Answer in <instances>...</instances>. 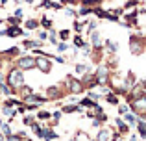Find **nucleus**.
I'll use <instances>...</instances> for the list:
<instances>
[{
	"label": "nucleus",
	"instance_id": "1",
	"mask_svg": "<svg viewBox=\"0 0 146 141\" xmlns=\"http://www.w3.org/2000/svg\"><path fill=\"white\" fill-rule=\"evenodd\" d=\"M7 86L13 89H21L24 86V72L21 69H11L7 72Z\"/></svg>",
	"mask_w": 146,
	"mask_h": 141
},
{
	"label": "nucleus",
	"instance_id": "2",
	"mask_svg": "<svg viewBox=\"0 0 146 141\" xmlns=\"http://www.w3.org/2000/svg\"><path fill=\"white\" fill-rule=\"evenodd\" d=\"M129 108H131V112L135 113V115H139L141 119H144V115H146V95H141V97L129 100Z\"/></svg>",
	"mask_w": 146,
	"mask_h": 141
},
{
	"label": "nucleus",
	"instance_id": "3",
	"mask_svg": "<svg viewBox=\"0 0 146 141\" xmlns=\"http://www.w3.org/2000/svg\"><path fill=\"white\" fill-rule=\"evenodd\" d=\"M146 48V43H144V37L143 35H131L129 37V52L133 56H141Z\"/></svg>",
	"mask_w": 146,
	"mask_h": 141
},
{
	"label": "nucleus",
	"instance_id": "4",
	"mask_svg": "<svg viewBox=\"0 0 146 141\" xmlns=\"http://www.w3.org/2000/svg\"><path fill=\"white\" fill-rule=\"evenodd\" d=\"M65 82H67V87H68V91H70L72 95H80V93H83V84L80 82V80H76V78H72L70 74L65 78Z\"/></svg>",
	"mask_w": 146,
	"mask_h": 141
},
{
	"label": "nucleus",
	"instance_id": "5",
	"mask_svg": "<svg viewBox=\"0 0 146 141\" xmlns=\"http://www.w3.org/2000/svg\"><path fill=\"white\" fill-rule=\"evenodd\" d=\"M17 69H21V71L35 69V58L33 56H21L17 59Z\"/></svg>",
	"mask_w": 146,
	"mask_h": 141
},
{
	"label": "nucleus",
	"instance_id": "6",
	"mask_svg": "<svg viewBox=\"0 0 146 141\" xmlns=\"http://www.w3.org/2000/svg\"><path fill=\"white\" fill-rule=\"evenodd\" d=\"M94 78H96V84L98 86H106L107 82H109V71H107L106 65H100L96 72H94Z\"/></svg>",
	"mask_w": 146,
	"mask_h": 141
},
{
	"label": "nucleus",
	"instance_id": "7",
	"mask_svg": "<svg viewBox=\"0 0 146 141\" xmlns=\"http://www.w3.org/2000/svg\"><path fill=\"white\" fill-rule=\"evenodd\" d=\"M44 102H46V98H44L43 95L32 93V95H28V97L24 98V102H22V104H24V106H32V108H37V106L44 104Z\"/></svg>",
	"mask_w": 146,
	"mask_h": 141
},
{
	"label": "nucleus",
	"instance_id": "8",
	"mask_svg": "<svg viewBox=\"0 0 146 141\" xmlns=\"http://www.w3.org/2000/svg\"><path fill=\"white\" fill-rule=\"evenodd\" d=\"M35 67L43 74H50V71H52V59L50 58H35Z\"/></svg>",
	"mask_w": 146,
	"mask_h": 141
},
{
	"label": "nucleus",
	"instance_id": "9",
	"mask_svg": "<svg viewBox=\"0 0 146 141\" xmlns=\"http://www.w3.org/2000/svg\"><path fill=\"white\" fill-rule=\"evenodd\" d=\"M61 97V89L57 86H48L46 87V95H44V98L46 100H56V98Z\"/></svg>",
	"mask_w": 146,
	"mask_h": 141
},
{
	"label": "nucleus",
	"instance_id": "10",
	"mask_svg": "<svg viewBox=\"0 0 146 141\" xmlns=\"http://www.w3.org/2000/svg\"><path fill=\"white\" fill-rule=\"evenodd\" d=\"M85 112H87V117H96V119H98V117L100 115H102V106H100L98 104V102H94V104L93 106H89V108H85Z\"/></svg>",
	"mask_w": 146,
	"mask_h": 141
},
{
	"label": "nucleus",
	"instance_id": "11",
	"mask_svg": "<svg viewBox=\"0 0 146 141\" xmlns=\"http://www.w3.org/2000/svg\"><path fill=\"white\" fill-rule=\"evenodd\" d=\"M91 41H93V48L94 50H100V48H102V37H100V33L96 32V30H94V32H91Z\"/></svg>",
	"mask_w": 146,
	"mask_h": 141
},
{
	"label": "nucleus",
	"instance_id": "12",
	"mask_svg": "<svg viewBox=\"0 0 146 141\" xmlns=\"http://www.w3.org/2000/svg\"><path fill=\"white\" fill-rule=\"evenodd\" d=\"M124 123L128 124V126H135V124H137V115L133 112L124 113Z\"/></svg>",
	"mask_w": 146,
	"mask_h": 141
},
{
	"label": "nucleus",
	"instance_id": "13",
	"mask_svg": "<svg viewBox=\"0 0 146 141\" xmlns=\"http://www.w3.org/2000/svg\"><path fill=\"white\" fill-rule=\"evenodd\" d=\"M6 35H9V37L22 35V28H19V26H9V28H6Z\"/></svg>",
	"mask_w": 146,
	"mask_h": 141
},
{
	"label": "nucleus",
	"instance_id": "14",
	"mask_svg": "<svg viewBox=\"0 0 146 141\" xmlns=\"http://www.w3.org/2000/svg\"><path fill=\"white\" fill-rule=\"evenodd\" d=\"M41 45H43V43H41V41H33V39H26V41H24V43H22V47H24V48H28V50H30V48H41Z\"/></svg>",
	"mask_w": 146,
	"mask_h": 141
},
{
	"label": "nucleus",
	"instance_id": "15",
	"mask_svg": "<svg viewBox=\"0 0 146 141\" xmlns=\"http://www.w3.org/2000/svg\"><path fill=\"white\" fill-rule=\"evenodd\" d=\"M137 128H139L141 138L146 139V121H144V119H137Z\"/></svg>",
	"mask_w": 146,
	"mask_h": 141
},
{
	"label": "nucleus",
	"instance_id": "16",
	"mask_svg": "<svg viewBox=\"0 0 146 141\" xmlns=\"http://www.w3.org/2000/svg\"><path fill=\"white\" fill-rule=\"evenodd\" d=\"M109 134H111V132L107 130V128H102V130H98L96 141H109Z\"/></svg>",
	"mask_w": 146,
	"mask_h": 141
},
{
	"label": "nucleus",
	"instance_id": "17",
	"mask_svg": "<svg viewBox=\"0 0 146 141\" xmlns=\"http://www.w3.org/2000/svg\"><path fill=\"white\" fill-rule=\"evenodd\" d=\"M115 123H117V126H118V132H120V134H128V132H129V126H128V124H126L122 119H117Z\"/></svg>",
	"mask_w": 146,
	"mask_h": 141
},
{
	"label": "nucleus",
	"instance_id": "18",
	"mask_svg": "<svg viewBox=\"0 0 146 141\" xmlns=\"http://www.w3.org/2000/svg\"><path fill=\"white\" fill-rule=\"evenodd\" d=\"M56 138H57V134H56V132H52L50 128H43V139L52 141V139H56Z\"/></svg>",
	"mask_w": 146,
	"mask_h": 141
},
{
	"label": "nucleus",
	"instance_id": "19",
	"mask_svg": "<svg viewBox=\"0 0 146 141\" xmlns=\"http://www.w3.org/2000/svg\"><path fill=\"white\" fill-rule=\"evenodd\" d=\"M2 112H4V115H6V117H9V119H13V117L17 115V110H15V108H9V106H4V108H2Z\"/></svg>",
	"mask_w": 146,
	"mask_h": 141
},
{
	"label": "nucleus",
	"instance_id": "20",
	"mask_svg": "<svg viewBox=\"0 0 146 141\" xmlns=\"http://www.w3.org/2000/svg\"><path fill=\"white\" fill-rule=\"evenodd\" d=\"M24 26H26L28 30H35L37 26H39V21H35V19H28V21L24 22Z\"/></svg>",
	"mask_w": 146,
	"mask_h": 141
},
{
	"label": "nucleus",
	"instance_id": "21",
	"mask_svg": "<svg viewBox=\"0 0 146 141\" xmlns=\"http://www.w3.org/2000/svg\"><path fill=\"white\" fill-rule=\"evenodd\" d=\"M22 102L19 100V98H7L6 102H4V106H9V108H15V106H21Z\"/></svg>",
	"mask_w": 146,
	"mask_h": 141
},
{
	"label": "nucleus",
	"instance_id": "22",
	"mask_svg": "<svg viewBox=\"0 0 146 141\" xmlns=\"http://www.w3.org/2000/svg\"><path fill=\"white\" fill-rule=\"evenodd\" d=\"M0 128H2V134L6 136V138H7V136H11V126H9V124H6L4 121H0Z\"/></svg>",
	"mask_w": 146,
	"mask_h": 141
},
{
	"label": "nucleus",
	"instance_id": "23",
	"mask_svg": "<svg viewBox=\"0 0 146 141\" xmlns=\"http://www.w3.org/2000/svg\"><path fill=\"white\" fill-rule=\"evenodd\" d=\"M106 48L109 52H117L118 50V43H115V41H106Z\"/></svg>",
	"mask_w": 146,
	"mask_h": 141
},
{
	"label": "nucleus",
	"instance_id": "24",
	"mask_svg": "<svg viewBox=\"0 0 146 141\" xmlns=\"http://www.w3.org/2000/svg\"><path fill=\"white\" fill-rule=\"evenodd\" d=\"M50 117H52V115H50V112H46V110H41V112L37 113V119H39V121H48Z\"/></svg>",
	"mask_w": 146,
	"mask_h": 141
},
{
	"label": "nucleus",
	"instance_id": "25",
	"mask_svg": "<svg viewBox=\"0 0 146 141\" xmlns=\"http://www.w3.org/2000/svg\"><path fill=\"white\" fill-rule=\"evenodd\" d=\"M32 130H33V134H35L37 138H41V139H43V128H41L37 123H33V124H32Z\"/></svg>",
	"mask_w": 146,
	"mask_h": 141
},
{
	"label": "nucleus",
	"instance_id": "26",
	"mask_svg": "<svg viewBox=\"0 0 146 141\" xmlns=\"http://www.w3.org/2000/svg\"><path fill=\"white\" fill-rule=\"evenodd\" d=\"M106 100L109 102V104H118V97L115 93H107L106 95Z\"/></svg>",
	"mask_w": 146,
	"mask_h": 141
},
{
	"label": "nucleus",
	"instance_id": "27",
	"mask_svg": "<svg viewBox=\"0 0 146 141\" xmlns=\"http://www.w3.org/2000/svg\"><path fill=\"white\" fill-rule=\"evenodd\" d=\"M93 104H94V100H91L89 97H85V98L80 100V106H82V108H89V106H93Z\"/></svg>",
	"mask_w": 146,
	"mask_h": 141
},
{
	"label": "nucleus",
	"instance_id": "28",
	"mask_svg": "<svg viewBox=\"0 0 146 141\" xmlns=\"http://www.w3.org/2000/svg\"><path fill=\"white\" fill-rule=\"evenodd\" d=\"M76 72H80V74H85V72H89V67H87L85 63H78V65H76Z\"/></svg>",
	"mask_w": 146,
	"mask_h": 141
},
{
	"label": "nucleus",
	"instance_id": "29",
	"mask_svg": "<svg viewBox=\"0 0 146 141\" xmlns=\"http://www.w3.org/2000/svg\"><path fill=\"white\" fill-rule=\"evenodd\" d=\"M2 54L4 56H17L19 54V47H11V48H7V50H4Z\"/></svg>",
	"mask_w": 146,
	"mask_h": 141
},
{
	"label": "nucleus",
	"instance_id": "30",
	"mask_svg": "<svg viewBox=\"0 0 146 141\" xmlns=\"http://www.w3.org/2000/svg\"><path fill=\"white\" fill-rule=\"evenodd\" d=\"M19 91L22 93V97H24V98L28 97V95H32V93H33V89H32V87H26V86H22V87H21Z\"/></svg>",
	"mask_w": 146,
	"mask_h": 141
},
{
	"label": "nucleus",
	"instance_id": "31",
	"mask_svg": "<svg viewBox=\"0 0 146 141\" xmlns=\"http://www.w3.org/2000/svg\"><path fill=\"white\" fill-rule=\"evenodd\" d=\"M72 43H74V47H76V48H82V47H83V43H85V41H83V39H82V37H80V35H76V37H74V41H72Z\"/></svg>",
	"mask_w": 146,
	"mask_h": 141
},
{
	"label": "nucleus",
	"instance_id": "32",
	"mask_svg": "<svg viewBox=\"0 0 146 141\" xmlns=\"http://www.w3.org/2000/svg\"><path fill=\"white\" fill-rule=\"evenodd\" d=\"M0 91H2L4 95H11V93H13V89H11L7 84H2V86H0Z\"/></svg>",
	"mask_w": 146,
	"mask_h": 141
},
{
	"label": "nucleus",
	"instance_id": "33",
	"mask_svg": "<svg viewBox=\"0 0 146 141\" xmlns=\"http://www.w3.org/2000/svg\"><path fill=\"white\" fill-rule=\"evenodd\" d=\"M80 15H83V17H85V15H89V13H93V9H91V7H87V6H82L80 7V11H78Z\"/></svg>",
	"mask_w": 146,
	"mask_h": 141
},
{
	"label": "nucleus",
	"instance_id": "34",
	"mask_svg": "<svg viewBox=\"0 0 146 141\" xmlns=\"http://www.w3.org/2000/svg\"><path fill=\"white\" fill-rule=\"evenodd\" d=\"M68 35H70V30H61V32H59V37H61L63 41H67Z\"/></svg>",
	"mask_w": 146,
	"mask_h": 141
},
{
	"label": "nucleus",
	"instance_id": "35",
	"mask_svg": "<svg viewBox=\"0 0 146 141\" xmlns=\"http://www.w3.org/2000/svg\"><path fill=\"white\" fill-rule=\"evenodd\" d=\"M22 123H24V124H26V126H32V124H33V123H35V121H33V117H30V115H26V117H24V119H22Z\"/></svg>",
	"mask_w": 146,
	"mask_h": 141
},
{
	"label": "nucleus",
	"instance_id": "36",
	"mask_svg": "<svg viewBox=\"0 0 146 141\" xmlns=\"http://www.w3.org/2000/svg\"><path fill=\"white\" fill-rule=\"evenodd\" d=\"M19 21H21V19H17V17H7V24L9 26H17Z\"/></svg>",
	"mask_w": 146,
	"mask_h": 141
},
{
	"label": "nucleus",
	"instance_id": "37",
	"mask_svg": "<svg viewBox=\"0 0 146 141\" xmlns=\"http://www.w3.org/2000/svg\"><path fill=\"white\" fill-rule=\"evenodd\" d=\"M56 47H57V50H59V52H65V50L68 48V45L65 43V41H61V43H57V45H56Z\"/></svg>",
	"mask_w": 146,
	"mask_h": 141
},
{
	"label": "nucleus",
	"instance_id": "38",
	"mask_svg": "<svg viewBox=\"0 0 146 141\" xmlns=\"http://www.w3.org/2000/svg\"><path fill=\"white\" fill-rule=\"evenodd\" d=\"M96 4H100V0H83V6H87V7L96 6Z\"/></svg>",
	"mask_w": 146,
	"mask_h": 141
},
{
	"label": "nucleus",
	"instance_id": "39",
	"mask_svg": "<svg viewBox=\"0 0 146 141\" xmlns=\"http://www.w3.org/2000/svg\"><path fill=\"white\" fill-rule=\"evenodd\" d=\"M50 43H52V45H57V39H56V30H50Z\"/></svg>",
	"mask_w": 146,
	"mask_h": 141
},
{
	"label": "nucleus",
	"instance_id": "40",
	"mask_svg": "<svg viewBox=\"0 0 146 141\" xmlns=\"http://www.w3.org/2000/svg\"><path fill=\"white\" fill-rule=\"evenodd\" d=\"M74 30H76L78 33H82V32H83V24H82V22H78V21H76V22H74Z\"/></svg>",
	"mask_w": 146,
	"mask_h": 141
},
{
	"label": "nucleus",
	"instance_id": "41",
	"mask_svg": "<svg viewBox=\"0 0 146 141\" xmlns=\"http://www.w3.org/2000/svg\"><path fill=\"white\" fill-rule=\"evenodd\" d=\"M6 141H22V138H19L17 134H11V136H7Z\"/></svg>",
	"mask_w": 146,
	"mask_h": 141
},
{
	"label": "nucleus",
	"instance_id": "42",
	"mask_svg": "<svg viewBox=\"0 0 146 141\" xmlns=\"http://www.w3.org/2000/svg\"><path fill=\"white\" fill-rule=\"evenodd\" d=\"M52 117H54V123H57V121L61 119V110H57V112H54V113H52Z\"/></svg>",
	"mask_w": 146,
	"mask_h": 141
},
{
	"label": "nucleus",
	"instance_id": "43",
	"mask_svg": "<svg viewBox=\"0 0 146 141\" xmlns=\"http://www.w3.org/2000/svg\"><path fill=\"white\" fill-rule=\"evenodd\" d=\"M118 113H128V106L120 104V106H118Z\"/></svg>",
	"mask_w": 146,
	"mask_h": 141
},
{
	"label": "nucleus",
	"instance_id": "44",
	"mask_svg": "<svg viewBox=\"0 0 146 141\" xmlns=\"http://www.w3.org/2000/svg\"><path fill=\"white\" fill-rule=\"evenodd\" d=\"M41 24H43L44 28H50V26H52V21H48V19H43V21H41Z\"/></svg>",
	"mask_w": 146,
	"mask_h": 141
},
{
	"label": "nucleus",
	"instance_id": "45",
	"mask_svg": "<svg viewBox=\"0 0 146 141\" xmlns=\"http://www.w3.org/2000/svg\"><path fill=\"white\" fill-rule=\"evenodd\" d=\"M54 61H57V63H65V58H61V56H54Z\"/></svg>",
	"mask_w": 146,
	"mask_h": 141
},
{
	"label": "nucleus",
	"instance_id": "46",
	"mask_svg": "<svg viewBox=\"0 0 146 141\" xmlns=\"http://www.w3.org/2000/svg\"><path fill=\"white\" fill-rule=\"evenodd\" d=\"M94 28H96V22L91 21V22H89V28H87V30H89V32H94Z\"/></svg>",
	"mask_w": 146,
	"mask_h": 141
},
{
	"label": "nucleus",
	"instance_id": "47",
	"mask_svg": "<svg viewBox=\"0 0 146 141\" xmlns=\"http://www.w3.org/2000/svg\"><path fill=\"white\" fill-rule=\"evenodd\" d=\"M46 32H39V41H44V39H46Z\"/></svg>",
	"mask_w": 146,
	"mask_h": 141
},
{
	"label": "nucleus",
	"instance_id": "48",
	"mask_svg": "<svg viewBox=\"0 0 146 141\" xmlns=\"http://www.w3.org/2000/svg\"><path fill=\"white\" fill-rule=\"evenodd\" d=\"M93 126H96V128L100 126V119H94V121H93Z\"/></svg>",
	"mask_w": 146,
	"mask_h": 141
},
{
	"label": "nucleus",
	"instance_id": "49",
	"mask_svg": "<svg viewBox=\"0 0 146 141\" xmlns=\"http://www.w3.org/2000/svg\"><path fill=\"white\" fill-rule=\"evenodd\" d=\"M0 141H6V136L4 134H0Z\"/></svg>",
	"mask_w": 146,
	"mask_h": 141
},
{
	"label": "nucleus",
	"instance_id": "50",
	"mask_svg": "<svg viewBox=\"0 0 146 141\" xmlns=\"http://www.w3.org/2000/svg\"><path fill=\"white\" fill-rule=\"evenodd\" d=\"M24 2H28V4H32V2H33V0H24Z\"/></svg>",
	"mask_w": 146,
	"mask_h": 141
},
{
	"label": "nucleus",
	"instance_id": "51",
	"mask_svg": "<svg viewBox=\"0 0 146 141\" xmlns=\"http://www.w3.org/2000/svg\"><path fill=\"white\" fill-rule=\"evenodd\" d=\"M0 67H2V58H0Z\"/></svg>",
	"mask_w": 146,
	"mask_h": 141
},
{
	"label": "nucleus",
	"instance_id": "52",
	"mask_svg": "<svg viewBox=\"0 0 146 141\" xmlns=\"http://www.w3.org/2000/svg\"><path fill=\"white\" fill-rule=\"evenodd\" d=\"M26 141H32V139H26Z\"/></svg>",
	"mask_w": 146,
	"mask_h": 141
},
{
	"label": "nucleus",
	"instance_id": "53",
	"mask_svg": "<svg viewBox=\"0 0 146 141\" xmlns=\"http://www.w3.org/2000/svg\"><path fill=\"white\" fill-rule=\"evenodd\" d=\"M0 24H2V21H0Z\"/></svg>",
	"mask_w": 146,
	"mask_h": 141
}]
</instances>
